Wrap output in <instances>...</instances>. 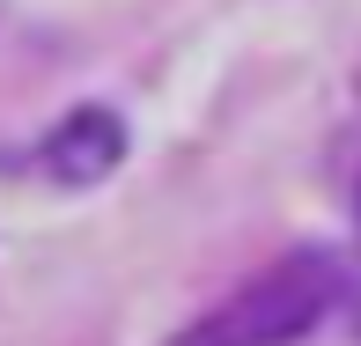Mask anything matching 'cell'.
<instances>
[{"instance_id": "obj_1", "label": "cell", "mask_w": 361, "mask_h": 346, "mask_svg": "<svg viewBox=\"0 0 361 346\" xmlns=\"http://www.w3.org/2000/svg\"><path fill=\"white\" fill-rule=\"evenodd\" d=\"M339 295H347V273L332 258H288L266 280H251L243 295H228L207 324H192L185 346H288L317 332Z\"/></svg>"}, {"instance_id": "obj_2", "label": "cell", "mask_w": 361, "mask_h": 346, "mask_svg": "<svg viewBox=\"0 0 361 346\" xmlns=\"http://www.w3.org/2000/svg\"><path fill=\"white\" fill-rule=\"evenodd\" d=\"M126 155V125L111 118V111H74V118L52 125V140H44V170L59 177V185H96V177H111Z\"/></svg>"}, {"instance_id": "obj_3", "label": "cell", "mask_w": 361, "mask_h": 346, "mask_svg": "<svg viewBox=\"0 0 361 346\" xmlns=\"http://www.w3.org/2000/svg\"><path fill=\"white\" fill-rule=\"evenodd\" d=\"M354 214H361V192H354Z\"/></svg>"}]
</instances>
